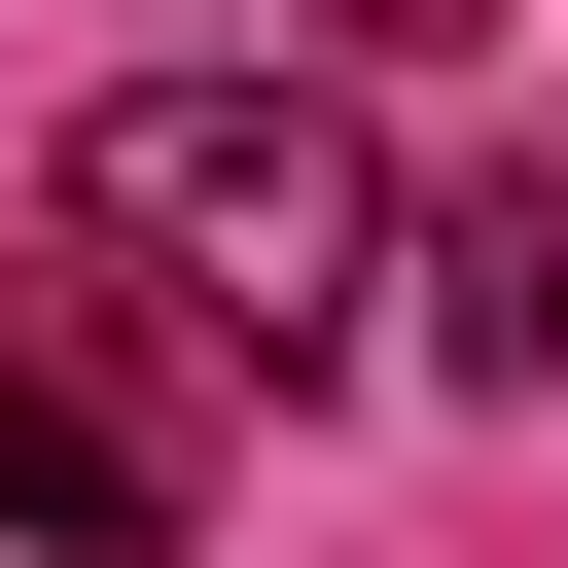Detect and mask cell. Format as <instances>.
I'll list each match as a JSON object with an SVG mask.
<instances>
[{"label":"cell","mask_w":568,"mask_h":568,"mask_svg":"<svg viewBox=\"0 0 568 568\" xmlns=\"http://www.w3.org/2000/svg\"><path fill=\"white\" fill-rule=\"evenodd\" d=\"M390 284H426V355H462V390H568V178H462Z\"/></svg>","instance_id":"3"},{"label":"cell","mask_w":568,"mask_h":568,"mask_svg":"<svg viewBox=\"0 0 568 568\" xmlns=\"http://www.w3.org/2000/svg\"><path fill=\"white\" fill-rule=\"evenodd\" d=\"M0 532H36V568H178V532H213V355H178L106 248L0 284Z\"/></svg>","instance_id":"2"},{"label":"cell","mask_w":568,"mask_h":568,"mask_svg":"<svg viewBox=\"0 0 568 568\" xmlns=\"http://www.w3.org/2000/svg\"><path fill=\"white\" fill-rule=\"evenodd\" d=\"M71 248H142L178 355H320V320L390 284V142H355L320 71H142V106L71 142Z\"/></svg>","instance_id":"1"}]
</instances>
